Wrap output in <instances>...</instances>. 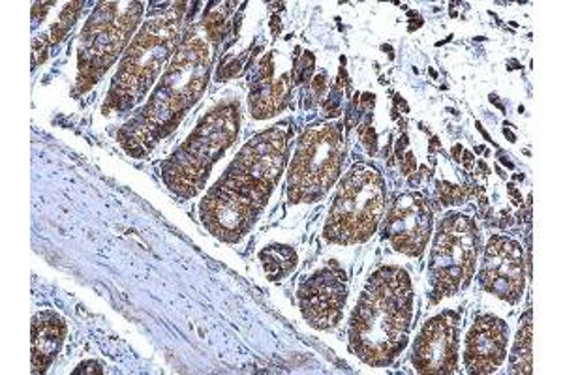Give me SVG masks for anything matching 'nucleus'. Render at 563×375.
Masks as SVG:
<instances>
[{"mask_svg": "<svg viewBox=\"0 0 563 375\" xmlns=\"http://www.w3.org/2000/svg\"><path fill=\"white\" fill-rule=\"evenodd\" d=\"M459 327L461 318L453 310L438 313L422 327L413 345V368L419 374H455L459 366Z\"/></svg>", "mask_w": 563, "mask_h": 375, "instance_id": "nucleus-12", "label": "nucleus"}, {"mask_svg": "<svg viewBox=\"0 0 563 375\" xmlns=\"http://www.w3.org/2000/svg\"><path fill=\"white\" fill-rule=\"evenodd\" d=\"M211 68L212 52L206 40H185L148 102L117 134L122 148L141 158L172 134L206 92Z\"/></svg>", "mask_w": 563, "mask_h": 375, "instance_id": "nucleus-2", "label": "nucleus"}, {"mask_svg": "<svg viewBox=\"0 0 563 375\" xmlns=\"http://www.w3.org/2000/svg\"><path fill=\"white\" fill-rule=\"evenodd\" d=\"M143 13L141 2H102L90 15L77 47V92H87L115 64Z\"/></svg>", "mask_w": 563, "mask_h": 375, "instance_id": "nucleus-7", "label": "nucleus"}, {"mask_svg": "<svg viewBox=\"0 0 563 375\" xmlns=\"http://www.w3.org/2000/svg\"><path fill=\"white\" fill-rule=\"evenodd\" d=\"M438 191H440V199H442L443 205H459L466 199V188H461V186L440 183Z\"/></svg>", "mask_w": 563, "mask_h": 375, "instance_id": "nucleus-19", "label": "nucleus"}, {"mask_svg": "<svg viewBox=\"0 0 563 375\" xmlns=\"http://www.w3.org/2000/svg\"><path fill=\"white\" fill-rule=\"evenodd\" d=\"M346 295V273L336 261H331L302 282L297 299L308 324L318 331H331L342 319Z\"/></svg>", "mask_w": 563, "mask_h": 375, "instance_id": "nucleus-10", "label": "nucleus"}, {"mask_svg": "<svg viewBox=\"0 0 563 375\" xmlns=\"http://www.w3.org/2000/svg\"><path fill=\"white\" fill-rule=\"evenodd\" d=\"M241 111L238 102L220 103L203 117L188 140L162 164V178L180 198L203 190L218 159L238 140Z\"/></svg>", "mask_w": 563, "mask_h": 375, "instance_id": "nucleus-5", "label": "nucleus"}, {"mask_svg": "<svg viewBox=\"0 0 563 375\" xmlns=\"http://www.w3.org/2000/svg\"><path fill=\"white\" fill-rule=\"evenodd\" d=\"M95 364L97 363L81 364V366H79V368L76 370V374H84V372H87V374H100L98 370H92V366H95Z\"/></svg>", "mask_w": 563, "mask_h": 375, "instance_id": "nucleus-20", "label": "nucleus"}, {"mask_svg": "<svg viewBox=\"0 0 563 375\" xmlns=\"http://www.w3.org/2000/svg\"><path fill=\"white\" fill-rule=\"evenodd\" d=\"M183 15L185 4H175L172 10L156 15L141 26L119 64L113 84L109 87L103 115L134 109L148 95V90L156 87L162 71L167 68L169 60H174Z\"/></svg>", "mask_w": 563, "mask_h": 375, "instance_id": "nucleus-4", "label": "nucleus"}, {"mask_svg": "<svg viewBox=\"0 0 563 375\" xmlns=\"http://www.w3.org/2000/svg\"><path fill=\"white\" fill-rule=\"evenodd\" d=\"M66 323L55 312H42L33 319V374H44L63 348Z\"/></svg>", "mask_w": 563, "mask_h": 375, "instance_id": "nucleus-16", "label": "nucleus"}, {"mask_svg": "<svg viewBox=\"0 0 563 375\" xmlns=\"http://www.w3.org/2000/svg\"><path fill=\"white\" fill-rule=\"evenodd\" d=\"M509 327L496 316H481L470 329L464 364L470 374H494L507 356Z\"/></svg>", "mask_w": 563, "mask_h": 375, "instance_id": "nucleus-14", "label": "nucleus"}, {"mask_svg": "<svg viewBox=\"0 0 563 375\" xmlns=\"http://www.w3.org/2000/svg\"><path fill=\"white\" fill-rule=\"evenodd\" d=\"M263 263V271L269 276V280L276 282L286 278L295 265H297V252L289 246L273 244L269 249L263 250L260 254Z\"/></svg>", "mask_w": 563, "mask_h": 375, "instance_id": "nucleus-17", "label": "nucleus"}, {"mask_svg": "<svg viewBox=\"0 0 563 375\" xmlns=\"http://www.w3.org/2000/svg\"><path fill=\"white\" fill-rule=\"evenodd\" d=\"M384 210V177L368 164H355L340 183L323 235L342 246L368 241L378 230Z\"/></svg>", "mask_w": 563, "mask_h": 375, "instance_id": "nucleus-6", "label": "nucleus"}, {"mask_svg": "<svg viewBox=\"0 0 563 375\" xmlns=\"http://www.w3.org/2000/svg\"><path fill=\"white\" fill-rule=\"evenodd\" d=\"M479 282L483 289L517 305L526 286L525 250L509 236H493L485 249Z\"/></svg>", "mask_w": 563, "mask_h": 375, "instance_id": "nucleus-11", "label": "nucleus"}, {"mask_svg": "<svg viewBox=\"0 0 563 375\" xmlns=\"http://www.w3.org/2000/svg\"><path fill=\"white\" fill-rule=\"evenodd\" d=\"M479 249V230L472 218L464 214L443 218L430 254V284L434 305L445 297H453L472 282Z\"/></svg>", "mask_w": 563, "mask_h": 375, "instance_id": "nucleus-9", "label": "nucleus"}, {"mask_svg": "<svg viewBox=\"0 0 563 375\" xmlns=\"http://www.w3.org/2000/svg\"><path fill=\"white\" fill-rule=\"evenodd\" d=\"M289 100V76L275 77L273 57L265 58L256 84L250 90V113L256 119H269L280 113Z\"/></svg>", "mask_w": 563, "mask_h": 375, "instance_id": "nucleus-15", "label": "nucleus"}, {"mask_svg": "<svg viewBox=\"0 0 563 375\" xmlns=\"http://www.w3.org/2000/svg\"><path fill=\"white\" fill-rule=\"evenodd\" d=\"M413 291L408 273L382 267L366 282L350 321V350L368 366H387L408 344Z\"/></svg>", "mask_w": 563, "mask_h": 375, "instance_id": "nucleus-3", "label": "nucleus"}, {"mask_svg": "<svg viewBox=\"0 0 563 375\" xmlns=\"http://www.w3.org/2000/svg\"><path fill=\"white\" fill-rule=\"evenodd\" d=\"M533 327H531L530 313L526 316V323L520 327L519 337L517 342L512 345L511 361H509V372L511 374H530L531 361V344H533Z\"/></svg>", "mask_w": 563, "mask_h": 375, "instance_id": "nucleus-18", "label": "nucleus"}, {"mask_svg": "<svg viewBox=\"0 0 563 375\" xmlns=\"http://www.w3.org/2000/svg\"><path fill=\"white\" fill-rule=\"evenodd\" d=\"M344 135L339 124L308 128L295 148L288 172L291 203H314L336 183L344 162Z\"/></svg>", "mask_w": 563, "mask_h": 375, "instance_id": "nucleus-8", "label": "nucleus"}, {"mask_svg": "<svg viewBox=\"0 0 563 375\" xmlns=\"http://www.w3.org/2000/svg\"><path fill=\"white\" fill-rule=\"evenodd\" d=\"M434 214L421 194H402L390 207L384 233L390 246L400 254L419 257L427 249L432 233Z\"/></svg>", "mask_w": 563, "mask_h": 375, "instance_id": "nucleus-13", "label": "nucleus"}, {"mask_svg": "<svg viewBox=\"0 0 563 375\" xmlns=\"http://www.w3.org/2000/svg\"><path fill=\"white\" fill-rule=\"evenodd\" d=\"M289 135L288 126H275L252 137L207 191L199 217L212 235L238 242L252 230L286 167Z\"/></svg>", "mask_w": 563, "mask_h": 375, "instance_id": "nucleus-1", "label": "nucleus"}]
</instances>
